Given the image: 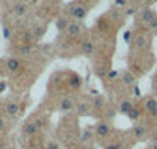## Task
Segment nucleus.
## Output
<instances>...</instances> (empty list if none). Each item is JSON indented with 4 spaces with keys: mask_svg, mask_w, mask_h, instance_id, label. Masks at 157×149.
I'll return each mask as SVG.
<instances>
[{
    "mask_svg": "<svg viewBox=\"0 0 157 149\" xmlns=\"http://www.w3.org/2000/svg\"><path fill=\"white\" fill-rule=\"evenodd\" d=\"M134 21L137 29H145L148 32L157 30V11L151 6H143L141 10H138L134 16Z\"/></svg>",
    "mask_w": 157,
    "mask_h": 149,
    "instance_id": "nucleus-1",
    "label": "nucleus"
},
{
    "mask_svg": "<svg viewBox=\"0 0 157 149\" xmlns=\"http://www.w3.org/2000/svg\"><path fill=\"white\" fill-rule=\"evenodd\" d=\"M151 41H152L151 32L145 29H138L137 32H134V39H132V44H130V49H132V52H149Z\"/></svg>",
    "mask_w": 157,
    "mask_h": 149,
    "instance_id": "nucleus-2",
    "label": "nucleus"
},
{
    "mask_svg": "<svg viewBox=\"0 0 157 149\" xmlns=\"http://www.w3.org/2000/svg\"><path fill=\"white\" fill-rule=\"evenodd\" d=\"M88 10L90 6L82 2V0H74V2L68 3L66 8H64V14H66L71 21H80L83 22L88 16Z\"/></svg>",
    "mask_w": 157,
    "mask_h": 149,
    "instance_id": "nucleus-3",
    "label": "nucleus"
},
{
    "mask_svg": "<svg viewBox=\"0 0 157 149\" xmlns=\"http://www.w3.org/2000/svg\"><path fill=\"white\" fill-rule=\"evenodd\" d=\"M85 32H86V27H85V24L83 22H80V21H71V24H69V27H68V30L64 32V35H66V38L68 39H80L83 35H85ZM82 41V39H80Z\"/></svg>",
    "mask_w": 157,
    "mask_h": 149,
    "instance_id": "nucleus-4",
    "label": "nucleus"
},
{
    "mask_svg": "<svg viewBox=\"0 0 157 149\" xmlns=\"http://www.w3.org/2000/svg\"><path fill=\"white\" fill-rule=\"evenodd\" d=\"M112 132H113V127L110 124V121H105V119H101L98 121V124L94 127V135L99 138V140H107L112 137Z\"/></svg>",
    "mask_w": 157,
    "mask_h": 149,
    "instance_id": "nucleus-5",
    "label": "nucleus"
},
{
    "mask_svg": "<svg viewBox=\"0 0 157 149\" xmlns=\"http://www.w3.org/2000/svg\"><path fill=\"white\" fill-rule=\"evenodd\" d=\"M96 50H98V46L91 38H85L78 43V53L83 57H93L96 53Z\"/></svg>",
    "mask_w": 157,
    "mask_h": 149,
    "instance_id": "nucleus-6",
    "label": "nucleus"
},
{
    "mask_svg": "<svg viewBox=\"0 0 157 149\" xmlns=\"http://www.w3.org/2000/svg\"><path fill=\"white\" fill-rule=\"evenodd\" d=\"M66 85H68L69 90H72V91H78V90L82 88V85H83V80H82V77L78 75L77 72H74V71H68V74H66Z\"/></svg>",
    "mask_w": 157,
    "mask_h": 149,
    "instance_id": "nucleus-7",
    "label": "nucleus"
},
{
    "mask_svg": "<svg viewBox=\"0 0 157 149\" xmlns=\"http://www.w3.org/2000/svg\"><path fill=\"white\" fill-rule=\"evenodd\" d=\"M75 112L78 116H88L93 115V107H91V99H80L75 102Z\"/></svg>",
    "mask_w": 157,
    "mask_h": 149,
    "instance_id": "nucleus-8",
    "label": "nucleus"
},
{
    "mask_svg": "<svg viewBox=\"0 0 157 149\" xmlns=\"http://www.w3.org/2000/svg\"><path fill=\"white\" fill-rule=\"evenodd\" d=\"M75 108V102L71 96H63L58 102V110L63 112V113H69Z\"/></svg>",
    "mask_w": 157,
    "mask_h": 149,
    "instance_id": "nucleus-9",
    "label": "nucleus"
},
{
    "mask_svg": "<svg viewBox=\"0 0 157 149\" xmlns=\"http://www.w3.org/2000/svg\"><path fill=\"white\" fill-rule=\"evenodd\" d=\"M130 133H132V137L135 140H145L148 137V127L145 124H141V123L140 124H135L132 127V130H130Z\"/></svg>",
    "mask_w": 157,
    "mask_h": 149,
    "instance_id": "nucleus-10",
    "label": "nucleus"
},
{
    "mask_svg": "<svg viewBox=\"0 0 157 149\" xmlns=\"http://www.w3.org/2000/svg\"><path fill=\"white\" fill-rule=\"evenodd\" d=\"M121 83L124 86H127V88H134L135 83H137V75L134 72H130L129 69L121 72Z\"/></svg>",
    "mask_w": 157,
    "mask_h": 149,
    "instance_id": "nucleus-11",
    "label": "nucleus"
},
{
    "mask_svg": "<svg viewBox=\"0 0 157 149\" xmlns=\"http://www.w3.org/2000/svg\"><path fill=\"white\" fill-rule=\"evenodd\" d=\"M91 107H93V110L94 112H99V113H104V110H105V97L104 96H94V97H91Z\"/></svg>",
    "mask_w": 157,
    "mask_h": 149,
    "instance_id": "nucleus-12",
    "label": "nucleus"
},
{
    "mask_svg": "<svg viewBox=\"0 0 157 149\" xmlns=\"http://www.w3.org/2000/svg\"><path fill=\"white\" fill-rule=\"evenodd\" d=\"M69 24H71V19H69L66 14L58 16L57 21H55V27H57L58 33H64V32H66V30H68V27H69Z\"/></svg>",
    "mask_w": 157,
    "mask_h": 149,
    "instance_id": "nucleus-13",
    "label": "nucleus"
},
{
    "mask_svg": "<svg viewBox=\"0 0 157 149\" xmlns=\"http://www.w3.org/2000/svg\"><path fill=\"white\" fill-rule=\"evenodd\" d=\"M38 130L39 129H38L35 121H27V123L22 126V135L24 137H33V135H36Z\"/></svg>",
    "mask_w": 157,
    "mask_h": 149,
    "instance_id": "nucleus-14",
    "label": "nucleus"
},
{
    "mask_svg": "<svg viewBox=\"0 0 157 149\" xmlns=\"http://www.w3.org/2000/svg\"><path fill=\"white\" fill-rule=\"evenodd\" d=\"M132 107H134L132 101H129V99H121L120 104H118V113H121V115H126V116H127V113L132 110Z\"/></svg>",
    "mask_w": 157,
    "mask_h": 149,
    "instance_id": "nucleus-15",
    "label": "nucleus"
},
{
    "mask_svg": "<svg viewBox=\"0 0 157 149\" xmlns=\"http://www.w3.org/2000/svg\"><path fill=\"white\" fill-rule=\"evenodd\" d=\"M5 110H6V113H8L11 118H14V116H17L19 112H21V105H19L17 102H14V101H11V102L6 104Z\"/></svg>",
    "mask_w": 157,
    "mask_h": 149,
    "instance_id": "nucleus-16",
    "label": "nucleus"
},
{
    "mask_svg": "<svg viewBox=\"0 0 157 149\" xmlns=\"http://www.w3.org/2000/svg\"><path fill=\"white\" fill-rule=\"evenodd\" d=\"M143 110H146L151 115H157V101L154 97L145 99V108H143Z\"/></svg>",
    "mask_w": 157,
    "mask_h": 149,
    "instance_id": "nucleus-17",
    "label": "nucleus"
},
{
    "mask_svg": "<svg viewBox=\"0 0 157 149\" xmlns=\"http://www.w3.org/2000/svg\"><path fill=\"white\" fill-rule=\"evenodd\" d=\"M27 13H29V5L27 3L19 2V3H16L14 6H13V14L14 16H25Z\"/></svg>",
    "mask_w": 157,
    "mask_h": 149,
    "instance_id": "nucleus-18",
    "label": "nucleus"
},
{
    "mask_svg": "<svg viewBox=\"0 0 157 149\" xmlns=\"http://www.w3.org/2000/svg\"><path fill=\"white\" fill-rule=\"evenodd\" d=\"M6 67H8V69H10L11 72L19 71V67H21V60H19V58H16V57L8 58V60H6Z\"/></svg>",
    "mask_w": 157,
    "mask_h": 149,
    "instance_id": "nucleus-19",
    "label": "nucleus"
},
{
    "mask_svg": "<svg viewBox=\"0 0 157 149\" xmlns=\"http://www.w3.org/2000/svg\"><path fill=\"white\" fill-rule=\"evenodd\" d=\"M141 113H143L141 107L134 105V107H132V110H130V112L127 113V118H129V119H132V121H138V119H140V116H141Z\"/></svg>",
    "mask_w": 157,
    "mask_h": 149,
    "instance_id": "nucleus-20",
    "label": "nucleus"
},
{
    "mask_svg": "<svg viewBox=\"0 0 157 149\" xmlns=\"http://www.w3.org/2000/svg\"><path fill=\"white\" fill-rule=\"evenodd\" d=\"M93 135H94L93 130H91L90 127H85V129L82 130V135H80V141H82V143H88V141H91Z\"/></svg>",
    "mask_w": 157,
    "mask_h": 149,
    "instance_id": "nucleus-21",
    "label": "nucleus"
},
{
    "mask_svg": "<svg viewBox=\"0 0 157 149\" xmlns=\"http://www.w3.org/2000/svg\"><path fill=\"white\" fill-rule=\"evenodd\" d=\"M118 77H121V74H120V71H116V69H110L107 72V75H105V78L109 80V82H115Z\"/></svg>",
    "mask_w": 157,
    "mask_h": 149,
    "instance_id": "nucleus-22",
    "label": "nucleus"
},
{
    "mask_svg": "<svg viewBox=\"0 0 157 149\" xmlns=\"http://www.w3.org/2000/svg\"><path fill=\"white\" fill-rule=\"evenodd\" d=\"M102 149H124L123 143L121 141H112V143H107V144H104Z\"/></svg>",
    "mask_w": 157,
    "mask_h": 149,
    "instance_id": "nucleus-23",
    "label": "nucleus"
},
{
    "mask_svg": "<svg viewBox=\"0 0 157 149\" xmlns=\"http://www.w3.org/2000/svg\"><path fill=\"white\" fill-rule=\"evenodd\" d=\"M19 53H21V55H24V57L30 55V53H32V46H30V44H24V46H21V47H19Z\"/></svg>",
    "mask_w": 157,
    "mask_h": 149,
    "instance_id": "nucleus-24",
    "label": "nucleus"
},
{
    "mask_svg": "<svg viewBox=\"0 0 157 149\" xmlns=\"http://www.w3.org/2000/svg\"><path fill=\"white\" fill-rule=\"evenodd\" d=\"M46 30H47V27H46V25H43V27L39 25L38 29L33 32V33H35V38H38V39H39V38H43V36L46 35Z\"/></svg>",
    "mask_w": 157,
    "mask_h": 149,
    "instance_id": "nucleus-25",
    "label": "nucleus"
},
{
    "mask_svg": "<svg viewBox=\"0 0 157 149\" xmlns=\"http://www.w3.org/2000/svg\"><path fill=\"white\" fill-rule=\"evenodd\" d=\"M132 39H134V30H127L124 33V43L130 46V44H132Z\"/></svg>",
    "mask_w": 157,
    "mask_h": 149,
    "instance_id": "nucleus-26",
    "label": "nucleus"
},
{
    "mask_svg": "<svg viewBox=\"0 0 157 149\" xmlns=\"http://www.w3.org/2000/svg\"><path fill=\"white\" fill-rule=\"evenodd\" d=\"M127 3H129V0H115V6H116V8H121V10H123Z\"/></svg>",
    "mask_w": 157,
    "mask_h": 149,
    "instance_id": "nucleus-27",
    "label": "nucleus"
},
{
    "mask_svg": "<svg viewBox=\"0 0 157 149\" xmlns=\"http://www.w3.org/2000/svg\"><path fill=\"white\" fill-rule=\"evenodd\" d=\"M46 149H60V146H58L55 141H49L47 146H46Z\"/></svg>",
    "mask_w": 157,
    "mask_h": 149,
    "instance_id": "nucleus-28",
    "label": "nucleus"
},
{
    "mask_svg": "<svg viewBox=\"0 0 157 149\" xmlns=\"http://www.w3.org/2000/svg\"><path fill=\"white\" fill-rule=\"evenodd\" d=\"M10 36H11L10 29H8V27H3V38H5V39H10Z\"/></svg>",
    "mask_w": 157,
    "mask_h": 149,
    "instance_id": "nucleus-29",
    "label": "nucleus"
},
{
    "mask_svg": "<svg viewBox=\"0 0 157 149\" xmlns=\"http://www.w3.org/2000/svg\"><path fill=\"white\" fill-rule=\"evenodd\" d=\"M5 130V121H3V118L0 116V132H3Z\"/></svg>",
    "mask_w": 157,
    "mask_h": 149,
    "instance_id": "nucleus-30",
    "label": "nucleus"
},
{
    "mask_svg": "<svg viewBox=\"0 0 157 149\" xmlns=\"http://www.w3.org/2000/svg\"><path fill=\"white\" fill-rule=\"evenodd\" d=\"M149 149H157V141H154V143L149 146Z\"/></svg>",
    "mask_w": 157,
    "mask_h": 149,
    "instance_id": "nucleus-31",
    "label": "nucleus"
},
{
    "mask_svg": "<svg viewBox=\"0 0 157 149\" xmlns=\"http://www.w3.org/2000/svg\"><path fill=\"white\" fill-rule=\"evenodd\" d=\"M5 90V83H0V93H2Z\"/></svg>",
    "mask_w": 157,
    "mask_h": 149,
    "instance_id": "nucleus-32",
    "label": "nucleus"
},
{
    "mask_svg": "<svg viewBox=\"0 0 157 149\" xmlns=\"http://www.w3.org/2000/svg\"><path fill=\"white\" fill-rule=\"evenodd\" d=\"M30 2H32V3H35V2H38V0H30Z\"/></svg>",
    "mask_w": 157,
    "mask_h": 149,
    "instance_id": "nucleus-33",
    "label": "nucleus"
}]
</instances>
